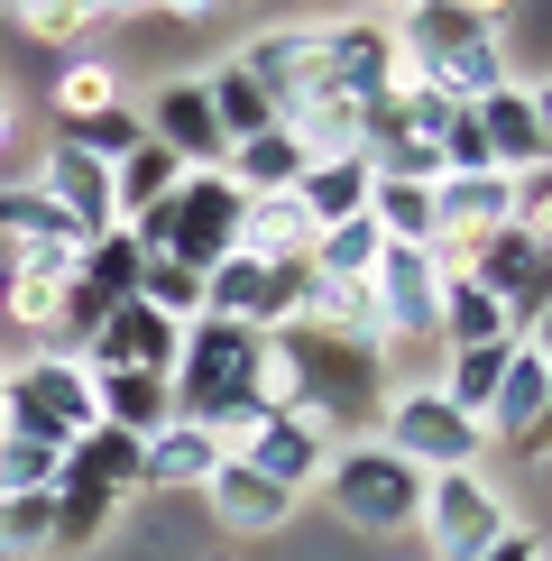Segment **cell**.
<instances>
[{
  "label": "cell",
  "mask_w": 552,
  "mask_h": 561,
  "mask_svg": "<svg viewBox=\"0 0 552 561\" xmlns=\"http://www.w3.org/2000/svg\"><path fill=\"white\" fill-rule=\"evenodd\" d=\"M396 56L414 83H433L442 102H479V92H497L516 75V56H506V37L488 19H470L460 0H414L396 19Z\"/></svg>",
  "instance_id": "obj_1"
},
{
  "label": "cell",
  "mask_w": 552,
  "mask_h": 561,
  "mask_svg": "<svg viewBox=\"0 0 552 561\" xmlns=\"http://www.w3.org/2000/svg\"><path fill=\"white\" fill-rule=\"evenodd\" d=\"M313 488H322V506H332V525H341V534H368V543L414 534V516H424V470L396 460L378 433L332 442V460H322Z\"/></svg>",
  "instance_id": "obj_2"
},
{
  "label": "cell",
  "mask_w": 552,
  "mask_h": 561,
  "mask_svg": "<svg viewBox=\"0 0 552 561\" xmlns=\"http://www.w3.org/2000/svg\"><path fill=\"white\" fill-rule=\"evenodd\" d=\"M102 414H92V368L65 359V350H28V359L0 368V433H37V442H83Z\"/></svg>",
  "instance_id": "obj_3"
},
{
  "label": "cell",
  "mask_w": 552,
  "mask_h": 561,
  "mask_svg": "<svg viewBox=\"0 0 552 561\" xmlns=\"http://www.w3.org/2000/svg\"><path fill=\"white\" fill-rule=\"evenodd\" d=\"M378 442H387L396 460H414L424 479H442V470H488V433H479L433 378H414V387H396V396L378 405Z\"/></svg>",
  "instance_id": "obj_4"
},
{
  "label": "cell",
  "mask_w": 552,
  "mask_h": 561,
  "mask_svg": "<svg viewBox=\"0 0 552 561\" xmlns=\"http://www.w3.org/2000/svg\"><path fill=\"white\" fill-rule=\"evenodd\" d=\"M506 525H516V497H506L488 470H442V479H424V516H414L424 561H479Z\"/></svg>",
  "instance_id": "obj_5"
},
{
  "label": "cell",
  "mask_w": 552,
  "mask_h": 561,
  "mask_svg": "<svg viewBox=\"0 0 552 561\" xmlns=\"http://www.w3.org/2000/svg\"><path fill=\"white\" fill-rule=\"evenodd\" d=\"M460 276H479V286L497 295V313H506V332H543V313H552V230H488V240H470L460 249Z\"/></svg>",
  "instance_id": "obj_6"
},
{
  "label": "cell",
  "mask_w": 552,
  "mask_h": 561,
  "mask_svg": "<svg viewBox=\"0 0 552 561\" xmlns=\"http://www.w3.org/2000/svg\"><path fill=\"white\" fill-rule=\"evenodd\" d=\"M433 304H442V259H433V249H387V259L368 267V313H378L387 368H396L405 350H442L433 341Z\"/></svg>",
  "instance_id": "obj_7"
},
{
  "label": "cell",
  "mask_w": 552,
  "mask_h": 561,
  "mask_svg": "<svg viewBox=\"0 0 552 561\" xmlns=\"http://www.w3.org/2000/svg\"><path fill=\"white\" fill-rule=\"evenodd\" d=\"M479 138H488V167L497 175H525V167H552V83L543 75H506L497 92L470 102Z\"/></svg>",
  "instance_id": "obj_8"
},
{
  "label": "cell",
  "mask_w": 552,
  "mask_h": 561,
  "mask_svg": "<svg viewBox=\"0 0 552 561\" xmlns=\"http://www.w3.org/2000/svg\"><path fill=\"white\" fill-rule=\"evenodd\" d=\"M166 213H175V221H166V259L203 276V267H221L230 249H240V213H249V194H240L221 167H203V175H184V184H175Z\"/></svg>",
  "instance_id": "obj_9"
},
{
  "label": "cell",
  "mask_w": 552,
  "mask_h": 561,
  "mask_svg": "<svg viewBox=\"0 0 552 561\" xmlns=\"http://www.w3.org/2000/svg\"><path fill=\"white\" fill-rule=\"evenodd\" d=\"M74 295V249L65 240H28V249H0V313L19 322L37 350L56 341V313Z\"/></svg>",
  "instance_id": "obj_10"
},
{
  "label": "cell",
  "mask_w": 552,
  "mask_h": 561,
  "mask_svg": "<svg viewBox=\"0 0 552 561\" xmlns=\"http://www.w3.org/2000/svg\"><path fill=\"white\" fill-rule=\"evenodd\" d=\"M322 83L332 92H350V102H387V92L405 83V56H396V28L387 19H322Z\"/></svg>",
  "instance_id": "obj_11"
},
{
  "label": "cell",
  "mask_w": 552,
  "mask_h": 561,
  "mask_svg": "<svg viewBox=\"0 0 552 561\" xmlns=\"http://www.w3.org/2000/svg\"><path fill=\"white\" fill-rule=\"evenodd\" d=\"M230 460H249V470L276 479L286 497H304V488L322 479V460H332V433H322L304 405H267L258 424L240 433V451H230Z\"/></svg>",
  "instance_id": "obj_12"
},
{
  "label": "cell",
  "mask_w": 552,
  "mask_h": 561,
  "mask_svg": "<svg viewBox=\"0 0 552 561\" xmlns=\"http://www.w3.org/2000/svg\"><path fill=\"white\" fill-rule=\"evenodd\" d=\"M552 414V341L525 332L516 350H506V378L488 396V414H479V433H488V451H516V442H534Z\"/></svg>",
  "instance_id": "obj_13"
},
{
  "label": "cell",
  "mask_w": 552,
  "mask_h": 561,
  "mask_svg": "<svg viewBox=\"0 0 552 561\" xmlns=\"http://www.w3.org/2000/svg\"><path fill=\"white\" fill-rule=\"evenodd\" d=\"M138 121H148V138L175 157L184 175H203V167H221V157H230V138H221V121H212V102H203V75L157 83V102L138 111Z\"/></svg>",
  "instance_id": "obj_14"
},
{
  "label": "cell",
  "mask_w": 552,
  "mask_h": 561,
  "mask_svg": "<svg viewBox=\"0 0 552 561\" xmlns=\"http://www.w3.org/2000/svg\"><path fill=\"white\" fill-rule=\"evenodd\" d=\"M194 497H203V516H212L221 534H240V543H267V534L295 525V497H286L276 479H258L249 460H221V470L203 479Z\"/></svg>",
  "instance_id": "obj_15"
},
{
  "label": "cell",
  "mask_w": 552,
  "mask_h": 561,
  "mask_svg": "<svg viewBox=\"0 0 552 561\" xmlns=\"http://www.w3.org/2000/svg\"><path fill=\"white\" fill-rule=\"evenodd\" d=\"M28 184H37L46 203H56L65 221H74V240H92V230H111V167H102V157H83V148H74L65 129H56V138L37 148V175H28Z\"/></svg>",
  "instance_id": "obj_16"
},
{
  "label": "cell",
  "mask_w": 552,
  "mask_h": 561,
  "mask_svg": "<svg viewBox=\"0 0 552 561\" xmlns=\"http://www.w3.org/2000/svg\"><path fill=\"white\" fill-rule=\"evenodd\" d=\"M230 65H240L249 83H267V92H276V111H286L304 83H322V28H304V19H286V28H258Z\"/></svg>",
  "instance_id": "obj_17"
},
{
  "label": "cell",
  "mask_w": 552,
  "mask_h": 561,
  "mask_svg": "<svg viewBox=\"0 0 552 561\" xmlns=\"http://www.w3.org/2000/svg\"><path fill=\"white\" fill-rule=\"evenodd\" d=\"M92 414L111 433H129V442H157L175 424V387L157 368H92Z\"/></svg>",
  "instance_id": "obj_18"
},
{
  "label": "cell",
  "mask_w": 552,
  "mask_h": 561,
  "mask_svg": "<svg viewBox=\"0 0 552 561\" xmlns=\"http://www.w3.org/2000/svg\"><path fill=\"white\" fill-rule=\"evenodd\" d=\"M175 322L166 313H148V304H111V322H102V332H92V350H83V368H157V378H166V368H175Z\"/></svg>",
  "instance_id": "obj_19"
},
{
  "label": "cell",
  "mask_w": 552,
  "mask_h": 561,
  "mask_svg": "<svg viewBox=\"0 0 552 561\" xmlns=\"http://www.w3.org/2000/svg\"><path fill=\"white\" fill-rule=\"evenodd\" d=\"M56 479H83V488H102V497H148V442H129V433H111V424H92L83 442H65V470Z\"/></svg>",
  "instance_id": "obj_20"
},
{
  "label": "cell",
  "mask_w": 552,
  "mask_h": 561,
  "mask_svg": "<svg viewBox=\"0 0 552 561\" xmlns=\"http://www.w3.org/2000/svg\"><path fill=\"white\" fill-rule=\"evenodd\" d=\"M129 102V65L120 56H56V75H46V111H56V129L74 121H102V111Z\"/></svg>",
  "instance_id": "obj_21"
},
{
  "label": "cell",
  "mask_w": 552,
  "mask_h": 561,
  "mask_svg": "<svg viewBox=\"0 0 552 561\" xmlns=\"http://www.w3.org/2000/svg\"><path fill=\"white\" fill-rule=\"evenodd\" d=\"M221 460H230V451H221V442H212V433H203V424H194V414H175V424H166V433H157V442H148V497H194V488H203V479H212V470H221Z\"/></svg>",
  "instance_id": "obj_22"
},
{
  "label": "cell",
  "mask_w": 552,
  "mask_h": 561,
  "mask_svg": "<svg viewBox=\"0 0 552 561\" xmlns=\"http://www.w3.org/2000/svg\"><path fill=\"white\" fill-rule=\"evenodd\" d=\"M295 203H304V221H313V230L359 221V213H368V157H304V175H295Z\"/></svg>",
  "instance_id": "obj_23"
},
{
  "label": "cell",
  "mask_w": 552,
  "mask_h": 561,
  "mask_svg": "<svg viewBox=\"0 0 552 561\" xmlns=\"http://www.w3.org/2000/svg\"><path fill=\"white\" fill-rule=\"evenodd\" d=\"M203 102H212V121H221V138L240 148V138H258V129H276V92L267 83H249L240 65H203Z\"/></svg>",
  "instance_id": "obj_24"
},
{
  "label": "cell",
  "mask_w": 552,
  "mask_h": 561,
  "mask_svg": "<svg viewBox=\"0 0 552 561\" xmlns=\"http://www.w3.org/2000/svg\"><path fill=\"white\" fill-rule=\"evenodd\" d=\"M221 175L240 184V194H295V175H304V148H295L286 129H258V138H240V148L221 157Z\"/></svg>",
  "instance_id": "obj_25"
},
{
  "label": "cell",
  "mask_w": 552,
  "mask_h": 561,
  "mask_svg": "<svg viewBox=\"0 0 552 561\" xmlns=\"http://www.w3.org/2000/svg\"><path fill=\"white\" fill-rule=\"evenodd\" d=\"M240 249H249V259H304V249H313L304 203H295V194H249V213H240Z\"/></svg>",
  "instance_id": "obj_26"
},
{
  "label": "cell",
  "mask_w": 552,
  "mask_h": 561,
  "mask_svg": "<svg viewBox=\"0 0 552 561\" xmlns=\"http://www.w3.org/2000/svg\"><path fill=\"white\" fill-rule=\"evenodd\" d=\"M138 267H148V249H138L120 221H111V230H92V240L74 249V286L111 295V304H129V295H138Z\"/></svg>",
  "instance_id": "obj_27"
},
{
  "label": "cell",
  "mask_w": 552,
  "mask_h": 561,
  "mask_svg": "<svg viewBox=\"0 0 552 561\" xmlns=\"http://www.w3.org/2000/svg\"><path fill=\"white\" fill-rule=\"evenodd\" d=\"M175 184H184V167L157 148V138H148V148H129L120 167H111V221H129V213H148V203H166Z\"/></svg>",
  "instance_id": "obj_28"
},
{
  "label": "cell",
  "mask_w": 552,
  "mask_h": 561,
  "mask_svg": "<svg viewBox=\"0 0 552 561\" xmlns=\"http://www.w3.org/2000/svg\"><path fill=\"white\" fill-rule=\"evenodd\" d=\"M506 350H516V341H479V350H442V378H433V387H442L451 405L470 414V424H479V414H488V396H497V378H506Z\"/></svg>",
  "instance_id": "obj_29"
},
{
  "label": "cell",
  "mask_w": 552,
  "mask_h": 561,
  "mask_svg": "<svg viewBox=\"0 0 552 561\" xmlns=\"http://www.w3.org/2000/svg\"><path fill=\"white\" fill-rule=\"evenodd\" d=\"M0 28H19L28 46H46V56H83L92 19L74 10V0H0Z\"/></svg>",
  "instance_id": "obj_30"
},
{
  "label": "cell",
  "mask_w": 552,
  "mask_h": 561,
  "mask_svg": "<svg viewBox=\"0 0 552 561\" xmlns=\"http://www.w3.org/2000/svg\"><path fill=\"white\" fill-rule=\"evenodd\" d=\"M111 525H120V497H102V488H83V479H56V552L111 543Z\"/></svg>",
  "instance_id": "obj_31"
},
{
  "label": "cell",
  "mask_w": 552,
  "mask_h": 561,
  "mask_svg": "<svg viewBox=\"0 0 552 561\" xmlns=\"http://www.w3.org/2000/svg\"><path fill=\"white\" fill-rule=\"evenodd\" d=\"M56 552V488L0 497V561H46Z\"/></svg>",
  "instance_id": "obj_32"
},
{
  "label": "cell",
  "mask_w": 552,
  "mask_h": 561,
  "mask_svg": "<svg viewBox=\"0 0 552 561\" xmlns=\"http://www.w3.org/2000/svg\"><path fill=\"white\" fill-rule=\"evenodd\" d=\"M28 240H65V249H83V240H74V221H65L56 203L37 194V184H0V249H28Z\"/></svg>",
  "instance_id": "obj_33"
},
{
  "label": "cell",
  "mask_w": 552,
  "mask_h": 561,
  "mask_svg": "<svg viewBox=\"0 0 552 561\" xmlns=\"http://www.w3.org/2000/svg\"><path fill=\"white\" fill-rule=\"evenodd\" d=\"M138 304H148V313H166L175 332H184V322H203V276L175 267V259H148V267H138Z\"/></svg>",
  "instance_id": "obj_34"
},
{
  "label": "cell",
  "mask_w": 552,
  "mask_h": 561,
  "mask_svg": "<svg viewBox=\"0 0 552 561\" xmlns=\"http://www.w3.org/2000/svg\"><path fill=\"white\" fill-rule=\"evenodd\" d=\"M56 470H65V451H56V442H37V433H0V497L56 488Z\"/></svg>",
  "instance_id": "obj_35"
},
{
  "label": "cell",
  "mask_w": 552,
  "mask_h": 561,
  "mask_svg": "<svg viewBox=\"0 0 552 561\" xmlns=\"http://www.w3.org/2000/svg\"><path fill=\"white\" fill-rule=\"evenodd\" d=\"M65 138H74L83 157H102V167H120L129 148H148V121H138V102H120V111H102V121H74Z\"/></svg>",
  "instance_id": "obj_36"
},
{
  "label": "cell",
  "mask_w": 552,
  "mask_h": 561,
  "mask_svg": "<svg viewBox=\"0 0 552 561\" xmlns=\"http://www.w3.org/2000/svg\"><path fill=\"white\" fill-rule=\"evenodd\" d=\"M506 184H516V213H506V221H516V230H552V167H525Z\"/></svg>",
  "instance_id": "obj_37"
},
{
  "label": "cell",
  "mask_w": 552,
  "mask_h": 561,
  "mask_svg": "<svg viewBox=\"0 0 552 561\" xmlns=\"http://www.w3.org/2000/svg\"><path fill=\"white\" fill-rule=\"evenodd\" d=\"M479 561H552V543H543V525H506Z\"/></svg>",
  "instance_id": "obj_38"
},
{
  "label": "cell",
  "mask_w": 552,
  "mask_h": 561,
  "mask_svg": "<svg viewBox=\"0 0 552 561\" xmlns=\"http://www.w3.org/2000/svg\"><path fill=\"white\" fill-rule=\"evenodd\" d=\"M230 0H157V19H175V28H203V19H221Z\"/></svg>",
  "instance_id": "obj_39"
},
{
  "label": "cell",
  "mask_w": 552,
  "mask_h": 561,
  "mask_svg": "<svg viewBox=\"0 0 552 561\" xmlns=\"http://www.w3.org/2000/svg\"><path fill=\"white\" fill-rule=\"evenodd\" d=\"M460 10H470V19H488V28H506V19H516V10H534V0H460Z\"/></svg>",
  "instance_id": "obj_40"
},
{
  "label": "cell",
  "mask_w": 552,
  "mask_h": 561,
  "mask_svg": "<svg viewBox=\"0 0 552 561\" xmlns=\"http://www.w3.org/2000/svg\"><path fill=\"white\" fill-rule=\"evenodd\" d=\"M405 10H414V0H359V19H387V28H396Z\"/></svg>",
  "instance_id": "obj_41"
},
{
  "label": "cell",
  "mask_w": 552,
  "mask_h": 561,
  "mask_svg": "<svg viewBox=\"0 0 552 561\" xmlns=\"http://www.w3.org/2000/svg\"><path fill=\"white\" fill-rule=\"evenodd\" d=\"M10 138H19V92L0 83V148H10Z\"/></svg>",
  "instance_id": "obj_42"
},
{
  "label": "cell",
  "mask_w": 552,
  "mask_h": 561,
  "mask_svg": "<svg viewBox=\"0 0 552 561\" xmlns=\"http://www.w3.org/2000/svg\"><path fill=\"white\" fill-rule=\"evenodd\" d=\"M102 19H157V0H102Z\"/></svg>",
  "instance_id": "obj_43"
},
{
  "label": "cell",
  "mask_w": 552,
  "mask_h": 561,
  "mask_svg": "<svg viewBox=\"0 0 552 561\" xmlns=\"http://www.w3.org/2000/svg\"><path fill=\"white\" fill-rule=\"evenodd\" d=\"M74 10H83V19H92V28H102V0H74Z\"/></svg>",
  "instance_id": "obj_44"
}]
</instances>
